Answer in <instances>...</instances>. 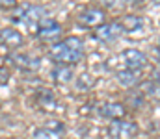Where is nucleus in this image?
Masks as SVG:
<instances>
[{
  "label": "nucleus",
  "instance_id": "nucleus-18",
  "mask_svg": "<svg viewBox=\"0 0 160 139\" xmlns=\"http://www.w3.org/2000/svg\"><path fill=\"white\" fill-rule=\"evenodd\" d=\"M0 7L13 9V7H17V0H0Z\"/></svg>",
  "mask_w": 160,
  "mask_h": 139
},
{
  "label": "nucleus",
  "instance_id": "nucleus-8",
  "mask_svg": "<svg viewBox=\"0 0 160 139\" xmlns=\"http://www.w3.org/2000/svg\"><path fill=\"white\" fill-rule=\"evenodd\" d=\"M0 43L9 46V48H19V46H22V43H24V37H22V34L19 30L8 26V28H2L0 30Z\"/></svg>",
  "mask_w": 160,
  "mask_h": 139
},
{
  "label": "nucleus",
  "instance_id": "nucleus-5",
  "mask_svg": "<svg viewBox=\"0 0 160 139\" xmlns=\"http://www.w3.org/2000/svg\"><path fill=\"white\" fill-rule=\"evenodd\" d=\"M123 26L119 22H110V24H101L95 28V39L102 41V43H110V41H116L123 35Z\"/></svg>",
  "mask_w": 160,
  "mask_h": 139
},
{
  "label": "nucleus",
  "instance_id": "nucleus-6",
  "mask_svg": "<svg viewBox=\"0 0 160 139\" xmlns=\"http://www.w3.org/2000/svg\"><path fill=\"white\" fill-rule=\"evenodd\" d=\"M138 134V126L134 123L123 121V119H116L110 124V136L116 139H132Z\"/></svg>",
  "mask_w": 160,
  "mask_h": 139
},
{
  "label": "nucleus",
  "instance_id": "nucleus-4",
  "mask_svg": "<svg viewBox=\"0 0 160 139\" xmlns=\"http://www.w3.org/2000/svg\"><path fill=\"white\" fill-rule=\"evenodd\" d=\"M8 59L11 61L13 67H17L22 72H36L41 67V59L32 54H9Z\"/></svg>",
  "mask_w": 160,
  "mask_h": 139
},
{
  "label": "nucleus",
  "instance_id": "nucleus-23",
  "mask_svg": "<svg viewBox=\"0 0 160 139\" xmlns=\"http://www.w3.org/2000/svg\"><path fill=\"white\" fill-rule=\"evenodd\" d=\"M158 78H160V71H158Z\"/></svg>",
  "mask_w": 160,
  "mask_h": 139
},
{
  "label": "nucleus",
  "instance_id": "nucleus-7",
  "mask_svg": "<svg viewBox=\"0 0 160 139\" xmlns=\"http://www.w3.org/2000/svg\"><path fill=\"white\" fill-rule=\"evenodd\" d=\"M123 61L127 63V67H128L130 71L136 72V71H140V69L145 67L147 58H145V54H143L142 50H138V48H128V50L123 52Z\"/></svg>",
  "mask_w": 160,
  "mask_h": 139
},
{
  "label": "nucleus",
  "instance_id": "nucleus-11",
  "mask_svg": "<svg viewBox=\"0 0 160 139\" xmlns=\"http://www.w3.org/2000/svg\"><path fill=\"white\" fill-rule=\"evenodd\" d=\"M101 115L106 117V119H112V121L121 119L125 115V106L119 104V102H108L101 108Z\"/></svg>",
  "mask_w": 160,
  "mask_h": 139
},
{
  "label": "nucleus",
  "instance_id": "nucleus-20",
  "mask_svg": "<svg viewBox=\"0 0 160 139\" xmlns=\"http://www.w3.org/2000/svg\"><path fill=\"white\" fill-rule=\"evenodd\" d=\"M157 58H158V61H160V45H158V48H157Z\"/></svg>",
  "mask_w": 160,
  "mask_h": 139
},
{
  "label": "nucleus",
  "instance_id": "nucleus-17",
  "mask_svg": "<svg viewBox=\"0 0 160 139\" xmlns=\"http://www.w3.org/2000/svg\"><path fill=\"white\" fill-rule=\"evenodd\" d=\"M8 82H9V71L0 67V86H6Z\"/></svg>",
  "mask_w": 160,
  "mask_h": 139
},
{
  "label": "nucleus",
  "instance_id": "nucleus-15",
  "mask_svg": "<svg viewBox=\"0 0 160 139\" xmlns=\"http://www.w3.org/2000/svg\"><path fill=\"white\" fill-rule=\"evenodd\" d=\"M34 139H62L58 132L48 130V128H39L34 132Z\"/></svg>",
  "mask_w": 160,
  "mask_h": 139
},
{
  "label": "nucleus",
  "instance_id": "nucleus-3",
  "mask_svg": "<svg viewBox=\"0 0 160 139\" xmlns=\"http://www.w3.org/2000/svg\"><path fill=\"white\" fill-rule=\"evenodd\" d=\"M38 39L39 41H48V43H58L60 37H62V26L52 21V19H43L39 24H38V32H36Z\"/></svg>",
  "mask_w": 160,
  "mask_h": 139
},
{
  "label": "nucleus",
  "instance_id": "nucleus-14",
  "mask_svg": "<svg viewBox=\"0 0 160 139\" xmlns=\"http://www.w3.org/2000/svg\"><path fill=\"white\" fill-rule=\"evenodd\" d=\"M38 102H39L41 108H45V109H52V108H56V98H54V95L50 91H39L38 93Z\"/></svg>",
  "mask_w": 160,
  "mask_h": 139
},
{
  "label": "nucleus",
  "instance_id": "nucleus-1",
  "mask_svg": "<svg viewBox=\"0 0 160 139\" xmlns=\"http://www.w3.org/2000/svg\"><path fill=\"white\" fill-rule=\"evenodd\" d=\"M50 58L58 65H75L84 58V41L78 37H67L63 41H58L50 48Z\"/></svg>",
  "mask_w": 160,
  "mask_h": 139
},
{
  "label": "nucleus",
  "instance_id": "nucleus-2",
  "mask_svg": "<svg viewBox=\"0 0 160 139\" xmlns=\"http://www.w3.org/2000/svg\"><path fill=\"white\" fill-rule=\"evenodd\" d=\"M43 19H47L45 9L39 7V6H32V4H26V6L19 7V9L15 11V15H13V21H15V22H21V24H24V26H28V28L38 26Z\"/></svg>",
  "mask_w": 160,
  "mask_h": 139
},
{
  "label": "nucleus",
  "instance_id": "nucleus-13",
  "mask_svg": "<svg viewBox=\"0 0 160 139\" xmlns=\"http://www.w3.org/2000/svg\"><path fill=\"white\" fill-rule=\"evenodd\" d=\"M123 30H128V32H134V30H140L143 26V19L142 17H136V15H127L123 19Z\"/></svg>",
  "mask_w": 160,
  "mask_h": 139
},
{
  "label": "nucleus",
  "instance_id": "nucleus-16",
  "mask_svg": "<svg viewBox=\"0 0 160 139\" xmlns=\"http://www.w3.org/2000/svg\"><path fill=\"white\" fill-rule=\"evenodd\" d=\"M86 82H89V86H93V78H91L89 74H82L78 80H77V89H78V91H84V84H86ZM86 89H89V87L86 86Z\"/></svg>",
  "mask_w": 160,
  "mask_h": 139
},
{
  "label": "nucleus",
  "instance_id": "nucleus-9",
  "mask_svg": "<svg viewBox=\"0 0 160 139\" xmlns=\"http://www.w3.org/2000/svg\"><path fill=\"white\" fill-rule=\"evenodd\" d=\"M78 21L88 28H93V26L97 28L104 21V11H101V9H86L78 15Z\"/></svg>",
  "mask_w": 160,
  "mask_h": 139
},
{
  "label": "nucleus",
  "instance_id": "nucleus-19",
  "mask_svg": "<svg viewBox=\"0 0 160 139\" xmlns=\"http://www.w3.org/2000/svg\"><path fill=\"white\" fill-rule=\"evenodd\" d=\"M121 0H99V4H102L104 7H116V6H119Z\"/></svg>",
  "mask_w": 160,
  "mask_h": 139
},
{
  "label": "nucleus",
  "instance_id": "nucleus-21",
  "mask_svg": "<svg viewBox=\"0 0 160 139\" xmlns=\"http://www.w3.org/2000/svg\"><path fill=\"white\" fill-rule=\"evenodd\" d=\"M128 2H132V4H140V2H143V0H128Z\"/></svg>",
  "mask_w": 160,
  "mask_h": 139
},
{
  "label": "nucleus",
  "instance_id": "nucleus-22",
  "mask_svg": "<svg viewBox=\"0 0 160 139\" xmlns=\"http://www.w3.org/2000/svg\"><path fill=\"white\" fill-rule=\"evenodd\" d=\"M155 2H157V4H160V0H155Z\"/></svg>",
  "mask_w": 160,
  "mask_h": 139
},
{
  "label": "nucleus",
  "instance_id": "nucleus-10",
  "mask_svg": "<svg viewBox=\"0 0 160 139\" xmlns=\"http://www.w3.org/2000/svg\"><path fill=\"white\" fill-rule=\"evenodd\" d=\"M50 76H52V80H54L56 84L65 86V84H69V82L73 80V71H71L69 65H58V67L52 69Z\"/></svg>",
  "mask_w": 160,
  "mask_h": 139
},
{
  "label": "nucleus",
  "instance_id": "nucleus-12",
  "mask_svg": "<svg viewBox=\"0 0 160 139\" xmlns=\"http://www.w3.org/2000/svg\"><path fill=\"white\" fill-rule=\"evenodd\" d=\"M116 78L119 80V84L125 86V87H132V86L138 82V74H136L134 71H119V72L116 74Z\"/></svg>",
  "mask_w": 160,
  "mask_h": 139
}]
</instances>
